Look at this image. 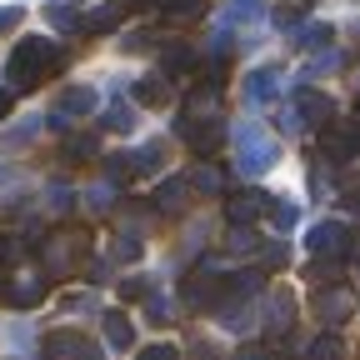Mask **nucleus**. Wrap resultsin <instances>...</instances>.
Wrapping results in <instances>:
<instances>
[{
  "label": "nucleus",
  "instance_id": "f257e3e1",
  "mask_svg": "<svg viewBox=\"0 0 360 360\" xmlns=\"http://www.w3.org/2000/svg\"><path fill=\"white\" fill-rule=\"evenodd\" d=\"M65 65V51L60 45H51V40H20L15 51H11V65H6V80L15 85V90H30V85H40L51 70H60Z\"/></svg>",
  "mask_w": 360,
  "mask_h": 360
},
{
  "label": "nucleus",
  "instance_id": "f03ea898",
  "mask_svg": "<svg viewBox=\"0 0 360 360\" xmlns=\"http://www.w3.org/2000/svg\"><path fill=\"white\" fill-rule=\"evenodd\" d=\"M85 250H90V240L75 236V231H65V236H56V240H45V250H40L45 281H65V276H75V270L85 265Z\"/></svg>",
  "mask_w": 360,
  "mask_h": 360
},
{
  "label": "nucleus",
  "instance_id": "7ed1b4c3",
  "mask_svg": "<svg viewBox=\"0 0 360 360\" xmlns=\"http://www.w3.org/2000/svg\"><path fill=\"white\" fill-rule=\"evenodd\" d=\"M225 285H231V276H220V270L205 260V265H195L191 276L180 281V300H186L191 310H205V305L215 310V305L225 300Z\"/></svg>",
  "mask_w": 360,
  "mask_h": 360
},
{
  "label": "nucleus",
  "instance_id": "20e7f679",
  "mask_svg": "<svg viewBox=\"0 0 360 360\" xmlns=\"http://www.w3.org/2000/svg\"><path fill=\"white\" fill-rule=\"evenodd\" d=\"M355 305H360V295H355V285H350V281H330V285H321V290H315V315H321L326 326L350 321V315H355Z\"/></svg>",
  "mask_w": 360,
  "mask_h": 360
},
{
  "label": "nucleus",
  "instance_id": "39448f33",
  "mask_svg": "<svg viewBox=\"0 0 360 360\" xmlns=\"http://www.w3.org/2000/svg\"><path fill=\"white\" fill-rule=\"evenodd\" d=\"M40 355L45 360H101V345L85 340L80 330H51L40 340Z\"/></svg>",
  "mask_w": 360,
  "mask_h": 360
},
{
  "label": "nucleus",
  "instance_id": "423d86ee",
  "mask_svg": "<svg viewBox=\"0 0 360 360\" xmlns=\"http://www.w3.org/2000/svg\"><path fill=\"white\" fill-rule=\"evenodd\" d=\"M350 225L340 220H321V225H310V255L315 260H345L350 255Z\"/></svg>",
  "mask_w": 360,
  "mask_h": 360
},
{
  "label": "nucleus",
  "instance_id": "0eeeda50",
  "mask_svg": "<svg viewBox=\"0 0 360 360\" xmlns=\"http://www.w3.org/2000/svg\"><path fill=\"white\" fill-rule=\"evenodd\" d=\"M270 165H276V141H270L260 125H245L240 130V170L245 175H265Z\"/></svg>",
  "mask_w": 360,
  "mask_h": 360
},
{
  "label": "nucleus",
  "instance_id": "6e6552de",
  "mask_svg": "<svg viewBox=\"0 0 360 360\" xmlns=\"http://www.w3.org/2000/svg\"><path fill=\"white\" fill-rule=\"evenodd\" d=\"M180 135H186V146L195 150V155H215L220 150V141H225V130H220V120L215 115H186L180 120Z\"/></svg>",
  "mask_w": 360,
  "mask_h": 360
},
{
  "label": "nucleus",
  "instance_id": "1a4fd4ad",
  "mask_svg": "<svg viewBox=\"0 0 360 360\" xmlns=\"http://www.w3.org/2000/svg\"><path fill=\"white\" fill-rule=\"evenodd\" d=\"M326 115H330V101L321 96V90H295V105H290V115H285L281 125H290V130H300V125H326Z\"/></svg>",
  "mask_w": 360,
  "mask_h": 360
},
{
  "label": "nucleus",
  "instance_id": "9d476101",
  "mask_svg": "<svg viewBox=\"0 0 360 360\" xmlns=\"http://www.w3.org/2000/svg\"><path fill=\"white\" fill-rule=\"evenodd\" d=\"M321 150H326V160H355V150H360V130L350 125V120H340V125H330L326 130V141H321Z\"/></svg>",
  "mask_w": 360,
  "mask_h": 360
},
{
  "label": "nucleus",
  "instance_id": "9b49d317",
  "mask_svg": "<svg viewBox=\"0 0 360 360\" xmlns=\"http://www.w3.org/2000/svg\"><path fill=\"white\" fill-rule=\"evenodd\" d=\"M231 225H250V220H260L265 210H270V195H260V191H240V195H231Z\"/></svg>",
  "mask_w": 360,
  "mask_h": 360
},
{
  "label": "nucleus",
  "instance_id": "f8f14e48",
  "mask_svg": "<svg viewBox=\"0 0 360 360\" xmlns=\"http://www.w3.org/2000/svg\"><path fill=\"white\" fill-rule=\"evenodd\" d=\"M96 90H90V85H75V90H65V96H60V105H56V125H65L70 115H90V110H96Z\"/></svg>",
  "mask_w": 360,
  "mask_h": 360
},
{
  "label": "nucleus",
  "instance_id": "ddd939ff",
  "mask_svg": "<svg viewBox=\"0 0 360 360\" xmlns=\"http://www.w3.org/2000/svg\"><path fill=\"white\" fill-rule=\"evenodd\" d=\"M191 180H165V186L155 191V205H160V215H186V205H191Z\"/></svg>",
  "mask_w": 360,
  "mask_h": 360
},
{
  "label": "nucleus",
  "instance_id": "4468645a",
  "mask_svg": "<svg viewBox=\"0 0 360 360\" xmlns=\"http://www.w3.org/2000/svg\"><path fill=\"white\" fill-rule=\"evenodd\" d=\"M45 285H51V281H11V285H6V305L30 310V305H40V300H45Z\"/></svg>",
  "mask_w": 360,
  "mask_h": 360
},
{
  "label": "nucleus",
  "instance_id": "2eb2a0df",
  "mask_svg": "<svg viewBox=\"0 0 360 360\" xmlns=\"http://www.w3.org/2000/svg\"><path fill=\"white\" fill-rule=\"evenodd\" d=\"M105 340H110V350H130L135 345V326L125 321V310H110L105 315Z\"/></svg>",
  "mask_w": 360,
  "mask_h": 360
},
{
  "label": "nucleus",
  "instance_id": "dca6fc26",
  "mask_svg": "<svg viewBox=\"0 0 360 360\" xmlns=\"http://www.w3.org/2000/svg\"><path fill=\"white\" fill-rule=\"evenodd\" d=\"M290 315H295V300H290V295H270V305H265V326H270V335L290 330Z\"/></svg>",
  "mask_w": 360,
  "mask_h": 360
},
{
  "label": "nucleus",
  "instance_id": "f3484780",
  "mask_svg": "<svg viewBox=\"0 0 360 360\" xmlns=\"http://www.w3.org/2000/svg\"><path fill=\"white\" fill-rule=\"evenodd\" d=\"M305 360H345V340L340 335H315L310 345H305Z\"/></svg>",
  "mask_w": 360,
  "mask_h": 360
},
{
  "label": "nucleus",
  "instance_id": "a211bd4d",
  "mask_svg": "<svg viewBox=\"0 0 360 360\" xmlns=\"http://www.w3.org/2000/svg\"><path fill=\"white\" fill-rule=\"evenodd\" d=\"M135 101H141V105H165L170 101V80H160V75L135 80Z\"/></svg>",
  "mask_w": 360,
  "mask_h": 360
},
{
  "label": "nucleus",
  "instance_id": "6ab92c4d",
  "mask_svg": "<svg viewBox=\"0 0 360 360\" xmlns=\"http://www.w3.org/2000/svg\"><path fill=\"white\" fill-rule=\"evenodd\" d=\"M276 80H281V75H276V70H255V75H250V80H245V96H250V101H255V105H265V101H270V96H276Z\"/></svg>",
  "mask_w": 360,
  "mask_h": 360
},
{
  "label": "nucleus",
  "instance_id": "aec40b11",
  "mask_svg": "<svg viewBox=\"0 0 360 360\" xmlns=\"http://www.w3.org/2000/svg\"><path fill=\"white\" fill-rule=\"evenodd\" d=\"M191 65H195V51H191V45H180V40L165 45V75H186Z\"/></svg>",
  "mask_w": 360,
  "mask_h": 360
},
{
  "label": "nucleus",
  "instance_id": "412c9836",
  "mask_svg": "<svg viewBox=\"0 0 360 360\" xmlns=\"http://www.w3.org/2000/svg\"><path fill=\"white\" fill-rule=\"evenodd\" d=\"M120 25V6H101L96 15H85V30L90 35H105V30H115Z\"/></svg>",
  "mask_w": 360,
  "mask_h": 360
},
{
  "label": "nucleus",
  "instance_id": "4be33fe9",
  "mask_svg": "<svg viewBox=\"0 0 360 360\" xmlns=\"http://www.w3.org/2000/svg\"><path fill=\"white\" fill-rule=\"evenodd\" d=\"M160 155H165V146H160V141H150V146H141V150H130L135 175H141V170H155V165H160Z\"/></svg>",
  "mask_w": 360,
  "mask_h": 360
},
{
  "label": "nucleus",
  "instance_id": "5701e85b",
  "mask_svg": "<svg viewBox=\"0 0 360 360\" xmlns=\"http://www.w3.org/2000/svg\"><path fill=\"white\" fill-rule=\"evenodd\" d=\"M146 315H150V326H170V321H175V305L150 290V295H146Z\"/></svg>",
  "mask_w": 360,
  "mask_h": 360
},
{
  "label": "nucleus",
  "instance_id": "b1692460",
  "mask_svg": "<svg viewBox=\"0 0 360 360\" xmlns=\"http://www.w3.org/2000/svg\"><path fill=\"white\" fill-rule=\"evenodd\" d=\"M165 15L170 20H195V15H205V0H170Z\"/></svg>",
  "mask_w": 360,
  "mask_h": 360
},
{
  "label": "nucleus",
  "instance_id": "393cba45",
  "mask_svg": "<svg viewBox=\"0 0 360 360\" xmlns=\"http://www.w3.org/2000/svg\"><path fill=\"white\" fill-rule=\"evenodd\" d=\"M191 186H195V191H205V195H215L225 180H220V170H215V165H200V170L191 175Z\"/></svg>",
  "mask_w": 360,
  "mask_h": 360
},
{
  "label": "nucleus",
  "instance_id": "a878e982",
  "mask_svg": "<svg viewBox=\"0 0 360 360\" xmlns=\"http://www.w3.org/2000/svg\"><path fill=\"white\" fill-rule=\"evenodd\" d=\"M270 220H276V231H290V225L300 220V210L290 200H270Z\"/></svg>",
  "mask_w": 360,
  "mask_h": 360
},
{
  "label": "nucleus",
  "instance_id": "bb28decb",
  "mask_svg": "<svg viewBox=\"0 0 360 360\" xmlns=\"http://www.w3.org/2000/svg\"><path fill=\"white\" fill-rule=\"evenodd\" d=\"M45 15H51V25H56V30H75V25H85V20H75V11H70V6H60V0H56V6H45Z\"/></svg>",
  "mask_w": 360,
  "mask_h": 360
},
{
  "label": "nucleus",
  "instance_id": "cd10ccee",
  "mask_svg": "<svg viewBox=\"0 0 360 360\" xmlns=\"http://www.w3.org/2000/svg\"><path fill=\"white\" fill-rule=\"evenodd\" d=\"M225 245H231L236 255H250V250H260V240H255V231H250V225H245V231L236 225V231H231V240H225Z\"/></svg>",
  "mask_w": 360,
  "mask_h": 360
},
{
  "label": "nucleus",
  "instance_id": "c85d7f7f",
  "mask_svg": "<svg viewBox=\"0 0 360 360\" xmlns=\"http://www.w3.org/2000/svg\"><path fill=\"white\" fill-rule=\"evenodd\" d=\"M326 40H330V30H326V25H305V30L295 35L300 51H315V45H326Z\"/></svg>",
  "mask_w": 360,
  "mask_h": 360
},
{
  "label": "nucleus",
  "instance_id": "c756f323",
  "mask_svg": "<svg viewBox=\"0 0 360 360\" xmlns=\"http://www.w3.org/2000/svg\"><path fill=\"white\" fill-rule=\"evenodd\" d=\"M105 125H110V130H130V125H135V110H130V105H110V110H105Z\"/></svg>",
  "mask_w": 360,
  "mask_h": 360
},
{
  "label": "nucleus",
  "instance_id": "7c9ffc66",
  "mask_svg": "<svg viewBox=\"0 0 360 360\" xmlns=\"http://www.w3.org/2000/svg\"><path fill=\"white\" fill-rule=\"evenodd\" d=\"M65 155H70V160H80V155H96V141H90V135H70V141H65Z\"/></svg>",
  "mask_w": 360,
  "mask_h": 360
},
{
  "label": "nucleus",
  "instance_id": "2f4dec72",
  "mask_svg": "<svg viewBox=\"0 0 360 360\" xmlns=\"http://www.w3.org/2000/svg\"><path fill=\"white\" fill-rule=\"evenodd\" d=\"M115 260H141V236H120L115 240Z\"/></svg>",
  "mask_w": 360,
  "mask_h": 360
},
{
  "label": "nucleus",
  "instance_id": "473e14b6",
  "mask_svg": "<svg viewBox=\"0 0 360 360\" xmlns=\"http://www.w3.org/2000/svg\"><path fill=\"white\" fill-rule=\"evenodd\" d=\"M285 255H290L285 245H260V265H265V270H276V265H285Z\"/></svg>",
  "mask_w": 360,
  "mask_h": 360
},
{
  "label": "nucleus",
  "instance_id": "72a5a7b5",
  "mask_svg": "<svg viewBox=\"0 0 360 360\" xmlns=\"http://www.w3.org/2000/svg\"><path fill=\"white\" fill-rule=\"evenodd\" d=\"M231 360H276V350H270V345H240Z\"/></svg>",
  "mask_w": 360,
  "mask_h": 360
},
{
  "label": "nucleus",
  "instance_id": "f704fd0d",
  "mask_svg": "<svg viewBox=\"0 0 360 360\" xmlns=\"http://www.w3.org/2000/svg\"><path fill=\"white\" fill-rule=\"evenodd\" d=\"M135 360H180V350H175V345H146Z\"/></svg>",
  "mask_w": 360,
  "mask_h": 360
},
{
  "label": "nucleus",
  "instance_id": "c9c22d12",
  "mask_svg": "<svg viewBox=\"0 0 360 360\" xmlns=\"http://www.w3.org/2000/svg\"><path fill=\"white\" fill-rule=\"evenodd\" d=\"M146 295H150L146 281H120V300H146Z\"/></svg>",
  "mask_w": 360,
  "mask_h": 360
},
{
  "label": "nucleus",
  "instance_id": "e433bc0d",
  "mask_svg": "<svg viewBox=\"0 0 360 360\" xmlns=\"http://www.w3.org/2000/svg\"><path fill=\"white\" fill-rule=\"evenodd\" d=\"M85 200H90V210H105V205H110V186H96Z\"/></svg>",
  "mask_w": 360,
  "mask_h": 360
},
{
  "label": "nucleus",
  "instance_id": "4c0bfd02",
  "mask_svg": "<svg viewBox=\"0 0 360 360\" xmlns=\"http://www.w3.org/2000/svg\"><path fill=\"white\" fill-rule=\"evenodd\" d=\"M276 25H281V30H285V25H300V11H295V6H281V11H276Z\"/></svg>",
  "mask_w": 360,
  "mask_h": 360
},
{
  "label": "nucleus",
  "instance_id": "58836bf2",
  "mask_svg": "<svg viewBox=\"0 0 360 360\" xmlns=\"http://www.w3.org/2000/svg\"><path fill=\"white\" fill-rule=\"evenodd\" d=\"M15 255H20V245H15V240H11V236H0V265H11V260H15Z\"/></svg>",
  "mask_w": 360,
  "mask_h": 360
},
{
  "label": "nucleus",
  "instance_id": "ea45409f",
  "mask_svg": "<svg viewBox=\"0 0 360 360\" xmlns=\"http://www.w3.org/2000/svg\"><path fill=\"white\" fill-rule=\"evenodd\" d=\"M20 25V11L11 6V11H0V35H6V30H15Z\"/></svg>",
  "mask_w": 360,
  "mask_h": 360
},
{
  "label": "nucleus",
  "instance_id": "a19ab883",
  "mask_svg": "<svg viewBox=\"0 0 360 360\" xmlns=\"http://www.w3.org/2000/svg\"><path fill=\"white\" fill-rule=\"evenodd\" d=\"M51 205H56V210H70V191L56 186V191H51Z\"/></svg>",
  "mask_w": 360,
  "mask_h": 360
},
{
  "label": "nucleus",
  "instance_id": "79ce46f5",
  "mask_svg": "<svg viewBox=\"0 0 360 360\" xmlns=\"http://www.w3.org/2000/svg\"><path fill=\"white\" fill-rule=\"evenodd\" d=\"M11 115V90H0V120Z\"/></svg>",
  "mask_w": 360,
  "mask_h": 360
}]
</instances>
